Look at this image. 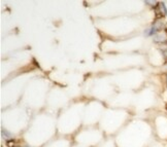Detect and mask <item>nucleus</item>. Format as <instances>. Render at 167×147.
<instances>
[{"label":"nucleus","instance_id":"nucleus-1","mask_svg":"<svg viewBox=\"0 0 167 147\" xmlns=\"http://www.w3.org/2000/svg\"><path fill=\"white\" fill-rule=\"evenodd\" d=\"M154 41L157 43H166L167 42V32L166 31H160L157 34L154 35Z\"/></svg>","mask_w":167,"mask_h":147},{"label":"nucleus","instance_id":"nucleus-2","mask_svg":"<svg viewBox=\"0 0 167 147\" xmlns=\"http://www.w3.org/2000/svg\"><path fill=\"white\" fill-rule=\"evenodd\" d=\"M156 14H157V18L158 19H160V18H162V17H164V16H166L167 14V8H166V6H165V4L164 3H159L158 4V6L156 7Z\"/></svg>","mask_w":167,"mask_h":147},{"label":"nucleus","instance_id":"nucleus-3","mask_svg":"<svg viewBox=\"0 0 167 147\" xmlns=\"http://www.w3.org/2000/svg\"><path fill=\"white\" fill-rule=\"evenodd\" d=\"M13 147H20V146H13Z\"/></svg>","mask_w":167,"mask_h":147},{"label":"nucleus","instance_id":"nucleus-4","mask_svg":"<svg viewBox=\"0 0 167 147\" xmlns=\"http://www.w3.org/2000/svg\"><path fill=\"white\" fill-rule=\"evenodd\" d=\"M166 82H167V75H166Z\"/></svg>","mask_w":167,"mask_h":147}]
</instances>
